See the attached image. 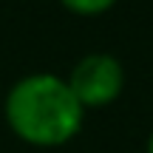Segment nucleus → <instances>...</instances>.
<instances>
[{
  "instance_id": "obj_1",
  "label": "nucleus",
  "mask_w": 153,
  "mask_h": 153,
  "mask_svg": "<svg viewBox=\"0 0 153 153\" xmlns=\"http://www.w3.org/2000/svg\"><path fill=\"white\" fill-rule=\"evenodd\" d=\"M6 122L28 145L57 148L76 136L85 108L57 74H28L6 94Z\"/></svg>"
},
{
  "instance_id": "obj_2",
  "label": "nucleus",
  "mask_w": 153,
  "mask_h": 153,
  "mask_svg": "<svg viewBox=\"0 0 153 153\" xmlns=\"http://www.w3.org/2000/svg\"><path fill=\"white\" fill-rule=\"evenodd\" d=\"M68 88L79 99L82 108H102L111 105L125 88V68L114 54H88L71 68Z\"/></svg>"
},
{
  "instance_id": "obj_3",
  "label": "nucleus",
  "mask_w": 153,
  "mask_h": 153,
  "mask_svg": "<svg viewBox=\"0 0 153 153\" xmlns=\"http://www.w3.org/2000/svg\"><path fill=\"white\" fill-rule=\"evenodd\" d=\"M60 3L76 17H97V14H105L108 9H114L116 0H60Z\"/></svg>"
},
{
  "instance_id": "obj_4",
  "label": "nucleus",
  "mask_w": 153,
  "mask_h": 153,
  "mask_svg": "<svg viewBox=\"0 0 153 153\" xmlns=\"http://www.w3.org/2000/svg\"><path fill=\"white\" fill-rule=\"evenodd\" d=\"M148 153H153V133H150V139H148Z\"/></svg>"
}]
</instances>
